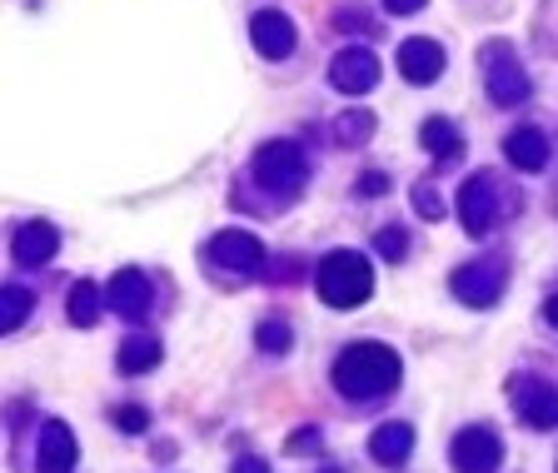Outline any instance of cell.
Wrapping results in <instances>:
<instances>
[{"label":"cell","instance_id":"obj_1","mask_svg":"<svg viewBox=\"0 0 558 473\" xmlns=\"http://www.w3.org/2000/svg\"><path fill=\"white\" fill-rule=\"evenodd\" d=\"M404 364L389 344H349L344 354L335 359V389L344 399H360V404H374L399 384Z\"/></svg>","mask_w":558,"mask_h":473},{"label":"cell","instance_id":"obj_2","mask_svg":"<svg viewBox=\"0 0 558 473\" xmlns=\"http://www.w3.org/2000/svg\"><path fill=\"white\" fill-rule=\"evenodd\" d=\"M314 284H319V300L329 310H354V304H364L374 294V269L360 250H335L319 259Z\"/></svg>","mask_w":558,"mask_h":473},{"label":"cell","instance_id":"obj_3","mask_svg":"<svg viewBox=\"0 0 558 473\" xmlns=\"http://www.w3.org/2000/svg\"><path fill=\"white\" fill-rule=\"evenodd\" d=\"M304 174H310V160H304V150L290 145V140H275V145H265L255 155V180L265 190H275V195H300Z\"/></svg>","mask_w":558,"mask_h":473},{"label":"cell","instance_id":"obj_4","mask_svg":"<svg viewBox=\"0 0 558 473\" xmlns=\"http://www.w3.org/2000/svg\"><path fill=\"white\" fill-rule=\"evenodd\" d=\"M484 85H488V100L504 105V110L529 100V81H523L519 60L509 56V46H488L484 50Z\"/></svg>","mask_w":558,"mask_h":473},{"label":"cell","instance_id":"obj_5","mask_svg":"<svg viewBox=\"0 0 558 473\" xmlns=\"http://www.w3.org/2000/svg\"><path fill=\"white\" fill-rule=\"evenodd\" d=\"M453 300L459 304H474V310H488V304H499L504 294V265L499 259H478V265H464L453 269Z\"/></svg>","mask_w":558,"mask_h":473},{"label":"cell","instance_id":"obj_6","mask_svg":"<svg viewBox=\"0 0 558 473\" xmlns=\"http://www.w3.org/2000/svg\"><path fill=\"white\" fill-rule=\"evenodd\" d=\"M449 459H453V469H459V473H499L504 444H499V434H494V428L478 424V428H464V434L453 439Z\"/></svg>","mask_w":558,"mask_h":473},{"label":"cell","instance_id":"obj_7","mask_svg":"<svg viewBox=\"0 0 558 473\" xmlns=\"http://www.w3.org/2000/svg\"><path fill=\"white\" fill-rule=\"evenodd\" d=\"M329 81H335L339 95H369L374 85H379V56L364 46L339 50L335 65H329Z\"/></svg>","mask_w":558,"mask_h":473},{"label":"cell","instance_id":"obj_8","mask_svg":"<svg viewBox=\"0 0 558 473\" xmlns=\"http://www.w3.org/2000/svg\"><path fill=\"white\" fill-rule=\"evenodd\" d=\"M459 220L469 234H488L499 220V195H494V180L488 174H469L459 185Z\"/></svg>","mask_w":558,"mask_h":473},{"label":"cell","instance_id":"obj_9","mask_svg":"<svg viewBox=\"0 0 558 473\" xmlns=\"http://www.w3.org/2000/svg\"><path fill=\"white\" fill-rule=\"evenodd\" d=\"M150 300H155V289L140 269H120V275H110V284H105V304H110L120 319H145Z\"/></svg>","mask_w":558,"mask_h":473},{"label":"cell","instance_id":"obj_10","mask_svg":"<svg viewBox=\"0 0 558 473\" xmlns=\"http://www.w3.org/2000/svg\"><path fill=\"white\" fill-rule=\"evenodd\" d=\"M209 259L234 269V275H255V269H265V244L244 230H225V234H215V244H209Z\"/></svg>","mask_w":558,"mask_h":473},{"label":"cell","instance_id":"obj_11","mask_svg":"<svg viewBox=\"0 0 558 473\" xmlns=\"http://www.w3.org/2000/svg\"><path fill=\"white\" fill-rule=\"evenodd\" d=\"M513 409H519L523 424L534 428H558V389L554 384H538V379H513Z\"/></svg>","mask_w":558,"mask_h":473},{"label":"cell","instance_id":"obj_12","mask_svg":"<svg viewBox=\"0 0 558 473\" xmlns=\"http://www.w3.org/2000/svg\"><path fill=\"white\" fill-rule=\"evenodd\" d=\"M250 40H255V50L265 60H284L294 50V21L284 11H259L250 21Z\"/></svg>","mask_w":558,"mask_h":473},{"label":"cell","instance_id":"obj_13","mask_svg":"<svg viewBox=\"0 0 558 473\" xmlns=\"http://www.w3.org/2000/svg\"><path fill=\"white\" fill-rule=\"evenodd\" d=\"M399 70H404V81H414V85L439 81L444 46H439V40H429V35H414V40H404V46H399Z\"/></svg>","mask_w":558,"mask_h":473},{"label":"cell","instance_id":"obj_14","mask_svg":"<svg viewBox=\"0 0 558 473\" xmlns=\"http://www.w3.org/2000/svg\"><path fill=\"white\" fill-rule=\"evenodd\" d=\"M75 434H70V424H60V419H50L46 428H40V453H35V463H40V473H70L75 469Z\"/></svg>","mask_w":558,"mask_h":473},{"label":"cell","instance_id":"obj_15","mask_svg":"<svg viewBox=\"0 0 558 473\" xmlns=\"http://www.w3.org/2000/svg\"><path fill=\"white\" fill-rule=\"evenodd\" d=\"M56 250H60V234L46 220L21 225V234H15V265H50Z\"/></svg>","mask_w":558,"mask_h":473},{"label":"cell","instance_id":"obj_16","mask_svg":"<svg viewBox=\"0 0 558 473\" xmlns=\"http://www.w3.org/2000/svg\"><path fill=\"white\" fill-rule=\"evenodd\" d=\"M409 453H414V428H409V424H379L369 434V459L384 463V469L404 463Z\"/></svg>","mask_w":558,"mask_h":473},{"label":"cell","instance_id":"obj_17","mask_svg":"<svg viewBox=\"0 0 558 473\" xmlns=\"http://www.w3.org/2000/svg\"><path fill=\"white\" fill-rule=\"evenodd\" d=\"M504 150H509V160L519 165V170H529V174L548 165V140L538 135V130H513Z\"/></svg>","mask_w":558,"mask_h":473},{"label":"cell","instance_id":"obj_18","mask_svg":"<svg viewBox=\"0 0 558 473\" xmlns=\"http://www.w3.org/2000/svg\"><path fill=\"white\" fill-rule=\"evenodd\" d=\"M160 339H150V335H130L125 344H120V374H150L155 364H160Z\"/></svg>","mask_w":558,"mask_h":473},{"label":"cell","instance_id":"obj_19","mask_svg":"<svg viewBox=\"0 0 558 473\" xmlns=\"http://www.w3.org/2000/svg\"><path fill=\"white\" fill-rule=\"evenodd\" d=\"M418 140H424V150H434L439 160H459L464 155V135L449 125V120H424V130H418Z\"/></svg>","mask_w":558,"mask_h":473},{"label":"cell","instance_id":"obj_20","mask_svg":"<svg viewBox=\"0 0 558 473\" xmlns=\"http://www.w3.org/2000/svg\"><path fill=\"white\" fill-rule=\"evenodd\" d=\"M100 289L90 284V279H75L70 284V294H65V310H70V324H81V329H90L95 319H100Z\"/></svg>","mask_w":558,"mask_h":473},{"label":"cell","instance_id":"obj_21","mask_svg":"<svg viewBox=\"0 0 558 473\" xmlns=\"http://www.w3.org/2000/svg\"><path fill=\"white\" fill-rule=\"evenodd\" d=\"M31 310H35V294H31V289H21V284H5V289H0V314H5V329H21Z\"/></svg>","mask_w":558,"mask_h":473},{"label":"cell","instance_id":"obj_22","mask_svg":"<svg viewBox=\"0 0 558 473\" xmlns=\"http://www.w3.org/2000/svg\"><path fill=\"white\" fill-rule=\"evenodd\" d=\"M255 344L265 349V354H290V344H294V329L284 319H265L255 329Z\"/></svg>","mask_w":558,"mask_h":473},{"label":"cell","instance_id":"obj_23","mask_svg":"<svg viewBox=\"0 0 558 473\" xmlns=\"http://www.w3.org/2000/svg\"><path fill=\"white\" fill-rule=\"evenodd\" d=\"M335 135L344 140V145H364V140L374 135V116L369 110H349V116L335 125Z\"/></svg>","mask_w":558,"mask_h":473},{"label":"cell","instance_id":"obj_24","mask_svg":"<svg viewBox=\"0 0 558 473\" xmlns=\"http://www.w3.org/2000/svg\"><path fill=\"white\" fill-rule=\"evenodd\" d=\"M414 215H418V220H444V215H449V205L439 199V190H434V185H418L414 190Z\"/></svg>","mask_w":558,"mask_h":473},{"label":"cell","instance_id":"obj_25","mask_svg":"<svg viewBox=\"0 0 558 473\" xmlns=\"http://www.w3.org/2000/svg\"><path fill=\"white\" fill-rule=\"evenodd\" d=\"M325 449V439H319V428H294V439H284V453L290 459H310V453Z\"/></svg>","mask_w":558,"mask_h":473},{"label":"cell","instance_id":"obj_26","mask_svg":"<svg viewBox=\"0 0 558 473\" xmlns=\"http://www.w3.org/2000/svg\"><path fill=\"white\" fill-rule=\"evenodd\" d=\"M379 254L384 259H404V250H409V240H404V230H399V225H389V230H379Z\"/></svg>","mask_w":558,"mask_h":473},{"label":"cell","instance_id":"obj_27","mask_svg":"<svg viewBox=\"0 0 558 473\" xmlns=\"http://www.w3.org/2000/svg\"><path fill=\"white\" fill-rule=\"evenodd\" d=\"M116 424L125 428V434H145V428H150V414L140 404H125V409H116Z\"/></svg>","mask_w":558,"mask_h":473},{"label":"cell","instance_id":"obj_28","mask_svg":"<svg viewBox=\"0 0 558 473\" xmlns=\"http://www.w3.org/2000/svg\"><path fill=\"white\" fill-rule=\"evenodd\" d=\"M234 473H269V463L255 459V453H244V459H234Z\"/></svg>","mask_w":558,"mask_h":473},{"label":"cell","instance_id":"obj_29","mask_svg":"<svg viewBox=\"0 0 558 473\" xmlns=\"http://www.w3.org/2000/svg\"><path fill=\"white\" fill-rule=\"evenodd\" d=\"M360 190H364V195H384V190H389V180H384V174H364V180H360Z\"/></svg>","mask_w":558,"mask_h":473},{"label":"cell","instance_id":"obj_30","mask_svg":"<svg viewBox=\"0 0 558 473\" xmlns=\"http://www.w3.org/2000/svg\"><path fill=\"white\" fill-rule=\"evenodd\" d=\"M395 15H414V11H424V0H384Z\"/></svg>","mask_w":558,"mask_h":473},{"label":"cell","instance_id":"obj_31","mask_svg":"<svg viewBox=\"0 0 558 473\" xmlns=\"http://www.w3.org/2000/svg\"><path fill=\"white\" fill-rule=\"evenodd\" d=\"M544 314H548V319L558 324V294H554V300H548V310H544Z\"/></svg>","mask_w":558,"mask_h":473}]
</instances>
